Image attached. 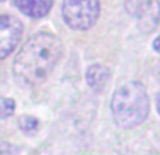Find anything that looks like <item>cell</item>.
I'll return each instance as SVG.
<instances>
[{"label":"cell","mask_w":160,"mask_h":155,"mask_svg":"<svg viewBox=\"0 0 160 155\" xmlns=\"http://www.w3.org/2000/svg\"><path fill=\"white\" fill-rule=\"evenodd\" d=\"M16 110V102L10 97H0V119H7Z\"/></svg>","instance_id":"ba28073f"},{"label":"cell","mask_w":160,"mask_h":155,"mask_svg":"<svg viewBox=\"0 0 160 155\" xmlns=\"http://www.w3.org/2000/svg\"><path fill=\"white\" fill-rule=\"evenodd\" d=\"M153 48H155L156 52L160 54V35H158L155 38V41H153Z\"/></svg>","instance_id":"8fae6325"},{"label":"cell","mask_w":160,"mask_h":155,"mask_svg":"<svg viewBox=\"0 0 160 155\" xmlns=\"http://www.w3.org/2000/svg\"><path fill=\"white\" fill-rule=\"evenodd\" d=\"M22 23L10 14L0 16V61L8 56L18 45L22 35Z\"/></svg>","instance_id":"277c9868"},{"label":"cell","mask_w":160,"mask_h":155,"mask_svg":"<svg viewBox=\"0 0 160 155\" xmlns=\"http://www.w3.org/2000/svg\"><path fill=\"white\" fill-rule=\"evenodd\" d=\"M100 0H63L62 17L73 30L84 31L91 28L100 16Z\"/></svg>","instance_id":"3957f363"},{"label":"cell","mask_w":160,"mask_h":155,"mask_svg":"<svg viewBox=\"0 0 160 155\" xmlns=\"http://www.w3.org/2000/svg\"><path fill=\"white\" fill-rule=\"evenodd\" d=\"M149 96L143 83L131 80L115 90L111 100L114 121L121 128H133L142 124L149 114Z\"/></svg>","instance_id":"7a4b0ae2"},{"label":"cell","mask_w":160,"mask_h":155,"mask_svg":"<svg viewBox=\"0 0 160 155\" xmlns=\"http://www.w3.org/2000/svg\"><path fill=\"white\" fill-rule=\"evenodd\" d=\"M156 107H158V111H159V114H160V94H159V97H158V102H156Z\"/></svg>","instance_id":"7c38bea8"},{"label":"cell","mask_w":160,"mask_h":155,"mask_svg":"<svg viewBox=\"0 0 160 155\" xmlns=\"http://www.w3.org/2000/svg\"><path fill=\"white\" fill-rule=\"evenodd\" d=\"M20 150L10 142H0V155H18Z\"/></svg>","instance_id":"30bf717a"},{"label":"cell","mask_w":160,"mask_h":155,"mask_svg":"<svg viewBox=\"0 0 160 155\" xmlns=\"http://www.w3.org/2000/svg\"><path fill=\"white\" fill-rule=\"evenodd\" d=\"M14 6L31 19H42L51 11L53 0H14Z\"/></svg>","instance_id":"8992f818"},{"label":"cell","mask_w":160,"mask_h":155,"mask_svg":"<svg viewBox=\"0 0 160 155\" xmlns=\"http://www.w3.org/2000/svg\"><path fill=\"white\" fill-rule=\"evenodd\" d=\"M3 2H6V0H0V3H3Z\"/></svg>","instance_id":"4fadbf2b"},{"label":"cell","mask_w":160,"mask_h":155,"mask_svg":"<svg viewBox=\"0 0 160 155\" xmlns=\"http://www.w3.org/2000/svg\"><path fill=\"white\" fill-rule=\"evenodd\" d=\"M111 79L110 69L101 64H94L88 67L87 72H86V80H87L88 86L96 92H102L107 88L108 82Z\"/></svg>","instance_id":"52a82bcc"},{"label":"cell","mask_w":160,"mask_h":155,"mask_svg":"<svg viewBox=\"0 0 160 155\" xmlns=\"http://www.w3.org/2000/svg\"><path fill=\"white\" fill-rule=\"evenodd\" d=\"M63 55V42L51 33L32 35L18 51L13 64L14 78L20 85L38 86L53 72Z\"/></svg>","instance_id":"6da1fadb"},{"label":"cell","mask_w":160,"mask_h":155,"mask_svg":"<svg viewBox=\"0 0 160 155\" xmlns=\"http://www.w3.org/2000/svg\"><path fill=\"white\" fill-rule=\"evenodd\" d=\"M39 127V121L35 119V117L31 116H24L20 119V128L25 133H31V131L38 130Z\"/></svg>","instance_id":"9c48e42d"},{"label":"cell","mask_w":160,"mask_h":155,"mask_svg":"<svg viewBox=\"0 0 160 155\" xmlns=\"http://www.w3.org/2000/svg\"><path fill=\"white\" fill-rule=\"evenodd\" d=\"M138 20V28L148 34L156 30L160 21V2L159 0H138L132 8Z\"/></svg>","instance_id":"5b68a950"}]
</instances>
